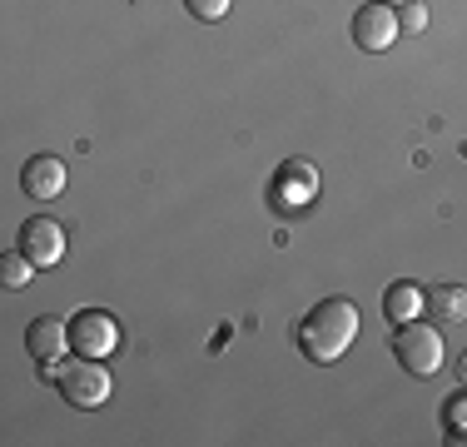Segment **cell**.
I'll list each match as a JSON object with an SVG mask.
<instances>
[{"mask_svg":"<svg viewBox=\"0 0 467 447\" xmlns=\"http://www.w3.org/2000/svg\"><path fill=\"white\" fill-rule=\"evenodd\" d=\"M26 353L36 358V368L40 373H55V368L65 363V358H70V323L65 318H55V313H46V318H36L26 328Z\"/></svg>","mask_w":467,"mask_h":447,"instance_id":"cell-7","label":"cell"},{"mask_svg":"<svg viewBox=\"0 0 467 447\" xmlns=\"http://www.w3.org/2000/svg\"><path fill=\"white\" fill-rule=\"evenodd\" d=\"M30 278H36V264H30L26 249H5V254H0V284H5V288H26Z\"/></svg>","mask_w":467,"mask_h":447,"instance_id":"cell-12","label":"cell"},{"mask_svg":"<svg viewBox=\"0 0 467 447\" xmlns=\"http://www.w3.org/2000/svg\"><path fill=\"white\" fill-rule=\"evenodd\" d=\"M50 383L60 388V398L70 402V408H105L109 398H115V378H109V368L99 363V358H75V363H60L50 373Z\"/></svg>","mask_w":467,"mask_h":447,"instance_id":"cell-2","label":"cell"},{"mask_svg":"<svg viewBox=\"0 0 467 447\" xmlns=\"http://www.w3.org/2000/svg\"><path fill=\"white\" fill-rule=\"evenodd\" d=\"M398 30H403V36H422V30H428V5H422V0L398 5Z\"/></svg>","mask_w":467,"mask_h":447,"instance_id":"cell-14","label":"cell"},{"mask_svg":"<svg viewBox=\"0 0 467 447\" xmlns=\"http://www.w3.org/2000/svg\"><path fill=\"white\" fill-rule=\"evenodd\" d=\"M422 308H428L432 323H462L467 318V288H458V284H432L428 298H422Z\"/></svg>","mask_w":467,"mask_h":447,"instance_id":"cell-11","label":"cell"},{"mask_svg":"<svg viewBox=\"0 0 467 447\" xmlns=\"http://www.w3.org/2000/svg\"><path fill=\"white\" fill-rule=\"evenodd\" d=\"M65 184H70V170H65L60 154H36V160L20 170V189H26V199H60Z\"/></svg>","mask_w":467,"mask_h":447,"instance_id":"cell-9","label":"cell"},{"mask_svg":"<svg viewBox=\"0 0 467 447\" xmlns=\"http://www.w3.org/2000/svg\"><path fill=\"white\" fill-rule=\"evenodd\" d=\"M318 199V170L308 160H284L269 179V204L279 214H304Z\"/></svg>","mask_w":467,"mask_h":447,"instance_id":"cell-5","label":"cell"},{"mask_svg":"<svg viewBox=\"0 0 467 447\" xmlns=\"http://www.w3.org/2000/svg\"><path fill=\"white\" fill-rule=\"evenodd\" d=\"M383 5H393V10H398V5H408V0H383Z\"/></svg>","mask_w":467,"mask_h":447,"instance_id":"cell-17","label":"cell"},{"mask_svg":"<svg viewBox=\"0 0 467 447\" xmlns=\"http://www.w3.org/2000/svg\"><path fill=\"white\" fill-rule=\"evenodd\" d=\"M458 378H462V388H467V348H462V358H458Z\"/></svg>","mask_w":467,"mask_h":447,"instance_id":"cell-16","label":"cell"},{"mask_svg":"<svg viewBox=\"0 0 467 447\" xmlns=\"http://www.w3.org/2000/svg\"><path fill=\"white\" fill-rule=\"evenodd\" d=\"M229 5H234V0H184L189 16H194V20H209V26H214V20H224Z\"/></svg>","mask_w":467,"mask_h":447,"instance_id":"cell-15","label":"cell"},{"mask_svg":"<svg viewBox=\"0 0 467 447\" xmlns=\"http://www.w3.org/2000/svg\"><path fill=\"white\" fill-rule=\"evenodd\" d=\"M393 358L403 363V373L413 378H432L442 373V363H448V348H442V333L432 328V323H398L393 328Z\"/></svg>","mask_w":467,"mask_h":447,"instance_id":"cell-3","label":"cell"},{"mask_svg":"<svg viewBox=\"0 0 467 447\" xmlns=\"http://www.w3.org/2000/svg\"><path fill=\"white\" fill-rule=\"evenodd\" d=\"M70 353L75 358H115L119 353V318L109 308H80L70 318Z\"/></svg>","mask_w":467,"mask_h":447,"instance_id":"cell-4","label":"cell"},{"mask_svg":"<svg viewBox=\"0 0 467 447\" xmlns=\"http://www.w3.org/2000/svg\"><path fill=\"white\" fill-rule=\"evenodd\" d=\"M422 288L413 284V278H398V284H388V294H383V318L393 323H413V318H422Z\"/></svg>","mask_w":467,"mask_h":447,"instance_id":"cell-10","label":"cell"},{"mask_svg":"<svg viewBox=\"0 0 467 447\" xmlns=\"http://www.w3.org/2000/svg\"><path fill=\"white\" fill-rule=\"evenodd\" d=\"M358 338V304L353 298H318L304 318L294 323V343L308 363H338Z\"/></svg>","mask_w":467,"mask_h":447,"instance_id":"cell-1","label":"cell"},{"mask_svg":"<svg viewBox=\"0 0 467 447\" xmlns=\"http://www.w3.org/2000/svg\"><path fill=\"white\" fill-rule=\"evenodd\" d=\"M442 432H448V442H452V447H462V442H467V388L442 402Z\"/></svg>","mask_w":467,"mask_h":447,"instance_id":"cell-13","label":"cell"},{"mask_svg":"<svg viewBox=\"0 0 467 447\" xmlns=\"http://www.w3.org/2000/svg\"><path fill=\"white\" fill-rule=\"evenodd\" d=\"M348 36H353V45H358V50L383 55L388 45L403 36V30H398V10L383 5V0H373V5H358V10H353V20H348Z\"/></svg>","mask_w":467,"mask_h":447,"instance_id":"cell-6","label":"cell"},{"mask_svg":"<svg viewBox=\"0 0 467 447\" xmlns=\"http://www.w3.org/2000/svg\"><path fill=\"white\" fill-rule=\"evenodd\" d=\"M16 249H26L36 268H55L65 259V229L50 214H36V219L20 224V244H16Z\"/></svg>","mask_w":467,"mask_h":447,"instance_id":"cell-8","label":"cell"}]
</instances>
